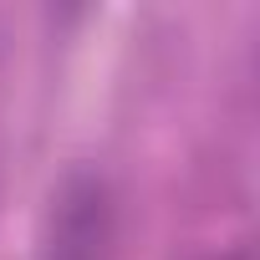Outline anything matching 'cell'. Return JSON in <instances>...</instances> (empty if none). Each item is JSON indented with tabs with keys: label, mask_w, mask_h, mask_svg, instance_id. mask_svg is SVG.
<instances>
[{
	"label": "cell",
	"mask_w": 260,
	"mask_h": 260,
	"mask_svg": "<svg viewBox=\"0 0 260 260\" xmlns=\"http://www.w3.org/2000/svg\"><path fill=\"white\" fill-rule=\"evenodd\" d=\"M117 255V214L112 194L97 174H67L51 194L41 260H112Z\"/></svg>",
	"instance_id": "6da1fadb"
},
{
	"label": "cell",
	"mask_w": 260,
	"mask_h": 260,
	"mask_svg": "<svg viewBox=\"0 0 260 260\" xmlns=\"http://www.w3.org/2000/svg\"><path fill=\"white\" fill-rule=\"evenodd\" d=\"M204 260H255L245 245H235V250H219V255H204Z\"/></svg>",
	"instance_id": "7a4b0ae2"
}]
</instances>
